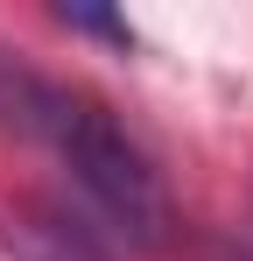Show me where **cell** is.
<instances>
[{"instance_id": "obj_1", "label": "cell", "mask_w": 253, "mask_h": 261, "mask_svg": "<svg viewBox=\"0 0 253 261\" xmlns=\"http://www.w3.org/2000/svg\"><path fill=\"white\" fill-rule=\"evenodd\" d=\"M0 113L28 141H42V155L64 170V191H71L64 212L106 254H162L169 247V233H176L169 184L99 99L0 64Z\"/></svg>"}]
</instances>
